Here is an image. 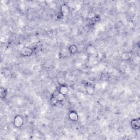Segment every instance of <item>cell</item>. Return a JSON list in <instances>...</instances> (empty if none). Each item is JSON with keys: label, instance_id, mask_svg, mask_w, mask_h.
Masks as SVG:
<instances>
[{"label": "cell", "instance_id": "obj_1", "mask_svg": "<svg viewBox=\"0 0 140 140\" xmlns=\"http://www.w3.org/2000/svg\"><path fill=\"white\" fill-rule=\"evenodd\" d=\"M24 123V120L23 118L20 115H16L13 120V125L16 127V128H19L21 127L23 125Z\"/></svg>", "mask_w": 140, "mask_h": 140}, {"label": "cell", "instance_id": "obj_2", "mask_svg": "<svg viewBox=\"0 0 140 140\" xmlns=\"http://www.w3.org/2000/svg\"><path fill=\"white\" fill-rule=\"evenodd\" d=\"M86 92L90 95H93L95 92V87L93 84L90 82H86L84 84Z\"/></svg>", "mask_w": 140, "mask_h": 140}, {"label": "cell", "instance_id": "obj_3", "mask_svg": "<svg viewBox=\"0 0 140 140\" xmlns=\"http://www.w3.org/2000/svg\"><path fill=\"white\" fill-rule=\"evenodd\" d=\"M21 55L24 57H29L33 54V50L29 47H24L20 51Z\"/></svg>", "mask_w": 140, "mask_h": 140}, {"label": "cell", "instance_id": "obj_4", "mask_svg": "<svg viewBox=\"0 0 140 140\" xmlns=\"http://www.w3.org/2000/svg\"><path fill=\"white\" fill-rule=\"evenodd\" d=\"M140 119L139 118L136 119H133L131 121V126L133 129L137 130L139 129L140 127Z\"/></svg>", "mask_w": 140, "mask_h": 140}, {"label": "cell", "instance_id": "obj_5", "mask_svg": "<svg viewBox=\"0 0 140 140\" xmlns=\"http://www.w3.org/2000/svg\"><path fill=\"white\" fill-rule=\"evenodd\" d=\"M69 118L74 122L78 121L79 119V116H78V113L75 111H72L69 114Z\"/></svg>", "mask_w": 140, "mask_h": 140}, {"label": "cell", "instance_id": "obj_6", "mask_svg": "<svg viewBox=\"0 0 140 140\" xmlns=\"http://www.w3.org/2000/svg\"><path fill=\"white\" fill-rule=\"evenodd\" d=\"M70 9L69 7L66 4L62 5L61 7V13L63 16H66L69 14Z\"/></svg>", "mask_w": 140, "mask_h": 140}, {"label": "cell", "instance_id": "obj_7", "mask_svg": "<svg viewBox=\"0 0 140 140\" xmlns=\"http://www.w3.org/2000/svg\"><path fill=\"white\" fill-rule=\"evenodd\" d=\"M59 92L63 95L66 96L69 93V88L65 84L60 85L59 89Z\"/></svg>", "mask_w": 140, "mask_h": 140}, {"label": "cell", "instance_id": "obj_8", "mask_svg": "<svg viewBox=\"0 0 140 140\" xmlns=\"http://www.w3.org/2000/svg\"><path fill=\"white\" fill-rule=\"evenodd\" d=\"M55 95L56 97H57V99L59 102H64L66 100L65 95L60 93L59 92L57 93V94H55Z\"/></svg>", "mask_w": 140, "mask_h": 140}, {"label": "cell", "instance_id": "obj_9", "mask_svg": "<svg viewBox=\"0 0 140 140\" xmlns=\"http://www.w3.org/2000/svg\"><path fill=\"white\" fill-rule=\"evenodd\" d=\"M121 57L123 60H129L132 57V53L130 52H124L121 54Z\"/></svg>", "mask_w": 140, "mask_h": 140}, {"label": "cell", "instance_id": "obj_10", "mask_svg": "<svg viewBox=\"0 0 140 140\" xmlns=\"http://www.w3.org/2000/svg\"><path fill=\"white\" fill-rule=\"evenodd\" d=\"M7 90L6 89H5L4 88L1 87L0 88V97L1 99H4L6 98L7 95Z\"/></svg>", "mask_w": 140, "mask_h": 140}, {"label": "cell", "instance_id": "obj_11", "mask_svg": "<svg viewBox=\"0 0 140 140\" xmlns=\"http://www.w3.org/2000/svg\"><path fill=\"white\" fill-rule=\"evenodd\" d=\"M68 50H69L70 54H71V55H74L78 52V48L76 45L70 46L69 47Z\"/></svg>", "mask_w": 140, "mask_h": 140}, {"label": "cell", "instance_id": "obj_12", "mask_svg": "<svg viewBox=\"0 0 140 140\" xmlns=\"http://www.w3.org/2000/svg\"><path fill=\"white\" fill-rule=\"evenodd\" d=\"M58 102H59L57 99V97L55 96V95L53 94L51 98H50V103H51L53 105H56Z\"/></svg>", "mask_w": 140, "mask_h": 140}, {"label": "cell", "instance_id": "obj_13", "mask_svg": "<svg viewBox=\"0 0 140 140\" xmlns=\"http://www.w3.org/2000/svg\"><path fill=\"white\" fill-rule=\"evenodd\" d=\"M97 15L96 14H95L94 13H93V12H90V13H89V14H88V18L89 19H90V20H92V19H93L95 17H96V16Z\"/></svg>", "mask_w": 140, "mask_h": 140}]
</instances>
